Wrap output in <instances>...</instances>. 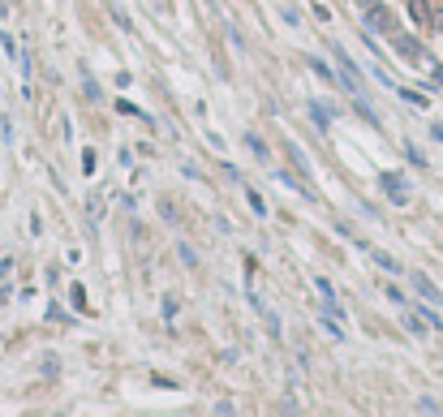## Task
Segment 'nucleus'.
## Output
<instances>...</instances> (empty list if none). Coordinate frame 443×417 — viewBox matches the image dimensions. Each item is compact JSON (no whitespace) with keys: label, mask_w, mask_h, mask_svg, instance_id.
Here are the masks:
<instances>
[{"label":"nucleus","mask_w":443,"mask_h":417,"mask_svg":"<svg viewBox=\"0 0 443 417\" xmlns=\"http://www.w3.org/2000/svg\"><path fill=\"white\" fill-rule=\"evenodd\" d=\"M331 57H336V74H340V82H345V86H349L353 95H362V90H366V86H362V69H357V65L349 61V52H345V47L336 43V47H331Z\"/></svg>","instance_id":"obj_1"},{"label":"nucleus","mask_w":443,"mask_h":417,"mask_svg":"<svg viewBox=\"0 0 443 417\" xmlns=\"http://www.w3.org/2000/svg\"><path fill=\"white\" fill-rule=\"evenodd\" d=\"M366 26H370V30H379V35H387V39H392V35L401 30L387 5H366Z\"/></svg>","instance_id":"obj_2"},{"label":"nucleus","mask_w":443,"mask_h":417,"mask_svg":"<svg viewBox=\"0 0 443 417\" xmlns=\"http://www.w3.org/2000/svg\"><path fill=\"white\" fill-rule=\"evenodd\" d=\"M392 52H396V57H401L405 65H422V57H426L422 43H418L413 35H405V30H396V35H392Z\"/></svg>","instance_id":"obj_3"},{"label":"nucleus","mask_w":443,"mask_h":417,"mask_svg":"<svg viewBox=\"0 0 443 417\" xmlns=\"http://www.w3.org/2000/svg\"><path fill=\"white\" fill-rule=\"evenodd\" d=\"M379 185L387 189V198H392L396 206H409V185H405V177H396V172H383V177H379Z\"/></svg>","instance_id":"obj_4"},{"label":"nucleus","mask_w":443,"mask_h":417,"mask_svg":"<svg viewBox=\"0 0 443 417\" xmlns=\"http://www.w3.org/2000/svg\"><path fill=\"white\" fill-rule=\"evenodd\" d=\"M314 288H318V297H323V305L331 310V315H345V310H340V297H336V288H331L327 276H314Z\"/></svg>","instance_id":"obj_5"},{"label":"nucleus","mask_w":443,"mask_h":417,"mask_svg":"<svg viewBox=\"0 0 443 417\" xmlns=\"http://www.w3.org/2000/svg\"><path fill=\"white\" fill-rule=\"evenodd\" d=\"M413 288H418V293H422V301H430V305H439V301H443V293L430 284V276H426V271H413Z\"/></svg>","instance_id":"obj_6"},{"label":"nucleus","mask_w":443,"mask_h":417,"mask_svg":"<svg viewBox=\"0 0 443 417\" xmlns=\"http://www.w3.org/2000/svg\"><path fill=\"white\" fill-rule=\"evenodd\" d=\"M430 13H435L430 0H409V18H413L418 26H430Z\"/></svg>","instance_id":"obj_7"},{"label":"nucleus","mask_w":443,"mask_h":417,"mask_svg":"<svg viewBox=\"0 0 443 417\" xmlns=\"http://www.w3.org/2000/svg\"><path fill=\"white\" fill-rule=\"evenodd\" d=\"M310 117H314V125L327 134L331 129V108H327V103H310Z\"/></svg>","instance_id":"obj_8"},{"label":"nucleus","mask_w":443,"mask_h":417,"mask_svg":"<svg viewBox=\"0 0 443 417\" xmlns=\"http://www.w3.org/2000/svg\"><path fill=\"white\" fill-rule=\"evenodd\" d=\"M246 146H250V151H254V160H263V164H267V160H271V151H267V142H263V138H258V134H254V129H250V134H246Z\"/></svg>","instance_id":"obj_9"},{"label":"nucleus","mask_w":443,"mask_h":417,"mask_svg":"<svg viewBox=\"0 0 443 417\" xmlns=\"http://www.w3.org/2000/svg\"><path fill=\"white\" fill-rule=\"evenodd\" d=\"M284 151H289V160H293V168H297V172H310V168H306V155H301V146H297V142H284Z\"/></svg>","instance_id":"obj_10"},{"label":"nucleus","mask_w":443,"mask_h":417,"mask_svg":"<svg viewBox=\"0 0 443 417\" xmlns=\"http://www.w3.org/2000/svg\"><path fill=\"white\" fill-rule=\"evenodd\" d=\"M246 202H250V211H254V216H267V202L258 198V189H250V185H246Z\"/></svg>","instance_id":"obj_11"},{"label":"nucleus","mask_w":443,"mask_h":417,"mask_svg":"<svg viewBox=\"0 0 443 417\" xmlns=\"http://www.w3.org/2000/svg\"><path fill=\"white\" fill-rule=\"evenodd\" d=\"M370 258H374V263H379L383 271H401V263H396V258H392V254H383V249H374Z\"/></svg>","instance_id":"obj_12"},{"label":"nucleus","mask_w":443,"mask_h":417,"mask_svg":"<svg viewBox=\"0 0 443 417\" xmlns=\"http://www.w3.org/2000/svg\"><path fill=\"white\" fill-rule=\"evenodd\" d=\"M318 327H327V336H331V340H345V327H340L336 319H318Z\"/></svg>","instance_id":"obj_13"},{"label":"nucleus","mask_w":443,"mask_h":417,"mask_svg":"<svg viewBox=\"0 0 443 417\" xmlns=\"http://www.w3.org/2000/svg\"><path fill=\"white\" fill-rule=\"evenodd\" d=\"M405 155H409V164H418V168H426V155L413 146V142H405Z\"/></svg>","instance_id":"obj_14"},{"label":"nucleus","mask_w":443,"mask_h":417,"mask_svg":"<svg viewBox=\"0 0 443 417\" xmlns=\"http://www.w3.org/2000/svg\"><path fill=\"white\" fill-rule=\"evenodd\" d=\"M310 69H314V74H318V78H323V82H336V74H331V69H327V65H323V61H314V57H310Z\"/></svg>","instance_id":"obj_15"},{"label":"nucleus","mask_w":443,"mask_h":417,"mask_svg":"<svg viewBox=\"0 0 443 417\" xmlns=\"http://www.w3.org/2000/svg\"><path fill=\"white\" fill-rule=\"evenodd\" d=\"M418 319H422V323H426V327H443V323H439V315H435V310H426V305H422V310H418Z\"/></svg>","instance_id":"obj_16"},{"label":"nucleus","mask_w":443,"mask_h":417,"mask_svg":"<svg viewBox=\"0 0 443 417\" xmlns=\"http://www.w3.org/2000/svg\"><path fill=\"white\" fill-rule=\"evenodd\" d=\"M82 293H86V288H82V284H74V288H69V301H74V305H78V310H86V297H82Z\"/></svg>","instance_id":"obj_17"},{"label":"nucleus","mask_w":443,"mask_h":417,"mask_svg":"<svg viewBox=\"0 0 443 417\" xmlns=\"http://www.w3.org/2000/svg\"><path fill=\"white\" fill-rule=\"evenodd\" d=\"M0 142H5V146L13 142V125H9V117H0Z\"/></svg>","instance_id":"obj_18"},{"label":"nucleus","mask_w":443,"mask_h":417,"mask_svg":"<svg viewBox=\"0 0 443 417\" xmlns=\"http://www.w3.org/2000/svg\"><path fill=\"white\" fill-rule=\"evenodd\" d=\"M310 13H314V22H331V9L327 5H310Z\"/></svg>","instance_id":"obj_19"},{"label":"nucleus","mask_w":443,"mask_h":417,"mask_svg":"<svg viewBox=\"0 0 443 417\" xmlns=\"http://www.w3.org/2000/svg\"><path fill=\"white\" fill-rule=\"evenodd\" d=\"M383 293H387V301H396V305H405V293H401V288H396V284H387V288H383Z\"/></svg>","instance_id":"obj_20"},{"label":"nucleus","mask_w":443,"mask_h":417,"mask_svg":"<svg viewBox=\"0 0 443 417\" xmlns=\"http://www.w3.org/2000/svg\"><path fill=\"white\" fill-rule=\"evenodd\" d=\"M0 47L9 52V57H18V47H13V39H9V30H0Z\"/></svg>","instance_id":"obj_21"},{"label":"nucleus","mask_w":443,"mask_h":417,"mask_svg":"<svg viewBox=\"0 0 443 417\" xmlns=\"http://www.w3.org/2000/svg\"><path fill=\"white\" fill-rule=\"evenodd\" d=\"M117 112H125V117H142V112L134 108V103H130V99H121V103H117Z\"/></svg>","instance_id":"obj_22"},{"label":"nucleus","mask_w":443,"mask_h":417,"mask_svg":"<svg viewBox=\"0 0 443 417\" xmlns=\"http://www.w3.org/2000/svg\"><path fill=\"white\" fill-rule=\"evenodd\" d=\"M430 82H439V86H443V65H435V69H430Z\"/></svg>","instance_id":"obj_23"},{"label":"nucleus","mask_w":443,"mask_h":417,"mask_svg":"<svg viewBox=\"0 0 443 417\" xmlns=\"http://www.w3.org/2000/svg\"><path fill=\"white\" fill-rule=\"evenodd\" d=\"M430 26H439V30H443V9H435V13H430Z\"/></svg>","instance_id":"obj_24"},{"label":"nucleus","mask_w":443,"mask_h":417,"mask_svg":"<svg viewBox=\"0 0 443 417\" xmlns=\"http://www.w3.org/2000/svg\"><path fill=\"white\" fill-rule=\"evenodd\" d=\"M0 18H9V0H0Z\"/></svg>","instance_id":"obj_25"},{"label":"nucleus","mask_w":443,"mask_h":417,"mask_svg":"<svg viewBox=\"0 0 443 417\" xmlns=\"http://www.w3.org/2000/svg\"><path fill=\"white\" fill-rule=\"evenodd\" d=\"M435 138H439V142H443V125H435Z\"/></svg>","instance_id":"obj_26"}]
</instances>
